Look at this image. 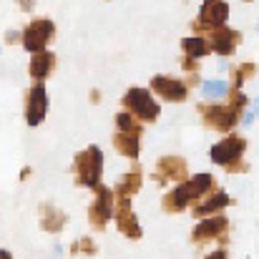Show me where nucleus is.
<instances>
[{"label":"nucleus","instance_id":"nucleus-3","mask_svg":"<svg viewBox=\"0 0 259 259\" xmlns=\"http://www.w3.org/2000/svg\"><path fill=\"white\" fill-rule=\"evenodd\" d=\"M199 116L204 118V123L214 131L229 134L237 123H239V111H234L229 103H201L199 106Z\"/></svg>","mask_w":259,"mask_h":259},{"label":"nucleus","instance_id":"nucleus-10","mask_svg":"<svg viewBox=\"0 0 259 259\" xmlns=\"http://www.w3.org/2000/svg\"><path fill=\"white\" fill-rule=\"evenodd\" d=\"M242 43V33L234 30V28H227V25H219V28H211L206 30V46L209 51L219 53V56H234L237 46Z\"/></svg>","mask_w":259,"mask_h":259},{"label":"nucleus","instance_id":"nucleus-1","mask_svg":"<svg viewBox=\"0 0 259 259\" xmlns=\"http://www.w3.org/2000/svg\"><path fill=\"white\" fill-rule=\"evenodd\" d=\"M103 174V151L98 146H86V151H78L73 159V179L78 186L96 189L101 184Z\"/></svg>","mask_w":259,"mask_h":259},{"label":"nucleus","instance_id":"nucleus-5","mask_svg":"<svg viewBox=\"0 0 259 259\" xmlns=\"http://www.w3.org/2000/svg\"><path fill=\"white\" fill-rule=\"evenodd\" d=\"M227 229H229V222H227L224 214L217 211V217H214V214L201 217L199 224H196L194 232H191V242H194V244H206V242H214V239H217V242L224 247V244H227Z\"/></svg>","mask_w":259,"mask_h":259},{"label":"nucleus","instance_id":"nucleus-17","mask_svg":"<svg viewBox=\"0 0 259 259\" xmlns=\"http://www.w3.org/2000/svg\"><path fill=\"white\" fill-rule=\"evenodd\" d=\"M141 186H144V171H141V166H134L126 176H121V179L116 181L113 196H134Z\"/></svg>","mask_w":259,"mask_h":259},{"label":"nucleus","instance_id":"nucleus-28","mask_svg":"<svg viewBox=\"0 0 259 259\" xmlns=\"http://www.w3.org/2000/svg\"><path fill=\"white\" fill-rule=\"evenodd\" d=\"M91 101L98 103V101H101V93H98V91H91Z\"/></svg>","mask_w":259,"mask_h":259},{"label":"nucleus","instance_id":"nucleus-4","mask_svg":"<svg viewBox=\"0 0 259 259\" xmlns=\"http://www.w3.org/2000/svg\"><path fill=\"white\" fill-rule=\"evenodd\" d=\"M56 38V25L51 18H35L30 25H25V30L20 33V43L25 51L38 53L46 51V46Z\"/></svg>","mask_w":259,"mask_h":259},{"label":"nucleus","instance_id":"nucleus-24","mask_svg":"<svg viewBox=\"0 0 259 259\" xmlns=\"http://www.w3.org/2000/svg\"><path fill=\"white\" fill-rule=\"evenodd\" d=\"M201 91H204L206 98H224L227 91H229V86H227L224 81H206V83L201 86Z\"/></svg>","mask_w":259,"mask_h":259},{"label":"nucleus","instance_id":"nucleus-7","mask_svg":"<svg viewBox=\"0 0 259 259\" xmlns=\"http://www.w3.org/2000/svg\"><path fill=\"white\" fill-rule=\"evenodd\" d=\"M93 191H96V196H93V201L88 206V222H91L93 229H106V224L113 219V201H116V196H113V189H106L101 184Z\"/></svg>","mask_w":259,"mask_h":259},{"label":"nucleus","instance_id":"nucleus-6","mask_svg":"<svg viewBox=\"0 0 259 259\" xmlns=\"http://www.w3.org/2000/svg\"><path fill=\"white\" fill-rule=\"evenodd\" d=\"M244 151H247V139L239 136V134H229V136H224L219 144L211 146V161L219 164V166H224V169H229L232 164L244 161V159H242Z\"/></svg>","mask_w":259,"mask_h":259},{"label":"nucleus","instance_id":"nucleus-23","mask_svg":"<svg viewBox=\"0 0 259 259\" xmlns=\"http://www.w3.org/2000/svg\"><path fill=\"white\" fill-rule=\"evenodd\" d=\"M254 63H242V66H237L234 71H232V86L234 88H239V86H244V81L247 78H252L254 76Z\"/></svg>","mask_w":259,"mask_h":259},{"label":"nucleus","instance_id":"nucleus-19","mask_svg":"<svg viewBox=\"0 0 259 259\" xmlns=\"http://www.w3.org/2000/svg\"><path fill=\"white\" fill-rule=\"evenodd\" d=\"M113 146H116V151H118L121 156H126V159H139V154H141L139 136H134V134L116 131V134H113Z\"/></svg>","mask_w":259,"mask_h":259},{"label":"nucleus","instance_id":"nucleus-21","mask_svg":"<svg viewBox=\"0 0 259 259\" xmlns=\"http://www.w3.org/2000/svg\"><path fill=\"white\" fill-rule=\"evenodd\" d=\"M164 211H169V214H179V211H184L186 209V204H191L189 201V196H186V191H184V186H176L171 189L166 196H164Z\"/></svg>","mask_w":259,"mask_h":259},{"label":"nucleus","instance_id":"nucleus-27","mask_svg":"<svg viewBox=\"0 0 259 259\" xmlns=\"http://www.w3.org/2000/svg\"><path fill=\"white\" fill-rule=\"evenodd\" d=\"M20 5V10H33L35 8V0H15Z\"/></svg>","mask_w":259,"mask_h":259},{"label":"nucleus","instance_id":"nucleus-13","mask_svg":"<svg viewBox=\"0 0 259 259\" xmlns=\"http://www.w3.org/2000/svg\"><path fill=\"white\" fill-rule=\"evenodd\" d=\"M151 91L156 96H161L164 101H171V103L186 101V96H189V86L184 81H176L171 76H161V73L151 78Z\"/></svg>","mask_w":259,"mask_h":259},{"label":"nucleus","instance_id":"nucleus-25","mask_svg":"<svg viewBox=\"0 0 259 259\" xmlns=\"http://www.w3.org/2000/svg\"><path fill=\"white\" fill-rule=\"evenodd\" d=\"M71 254L73 257H78V254H96V244H93V239H76L73 242V247H71Z\"/></svg>","mask_w":259,"mask_h":259},{"label":"nucleus","instance_id":"nucleus-20","mask_svg":"<svg viewBox=\"0 0 259 259\" xmlns=\"http://www.w3.org/2000/svg\"><path fill=\"white\" fill-rule=\"evenodd\" d=\"M181 51H184V56H189V58H194V61H199V58H204L206 53H211L209 46H206V38H204V35L184 38V40H181Z\"/></svg>","mask_w":259,"mask_h":259},{"label":"nucleus","instance_id":"nucleus-26","mask_svg":"<svg viewBox=\"0 0 259 259\" xmlns=\"http://www.w3.org/2000/svg\"><path fill=\"white\" fill-rule=\"evenodd\" d=\"M181 68H184L186 73H194V71H199L196 61H194V58H189V56H184V58H181Z\"/></svg>","mask_w":259,"mask_h":259},{"label":"nucleus","instance_id":"nucleus-18","mask_svg":"<svg viewBox=\"0 0 259 259\" xmlns=\"http://www.w3.org/2000/svg\"><path fill=\"white\" fill-rule=\"evenodd\" d=\"M66 222H68V217H66L61 209H56V206H51V204H43V206H40V229H43V232L56 234V232H61V229L66 227Z\"/></svg>","mask_w":259,"mask_h":259},{"label":"nucleus","instance_id":"nucleus-11","mask_svg":"<svg viewBox=\"0 0 259 259\" xmlns=\"http://www.w3.org/2000/svg\"><path fill=\"white\" fill-rule=\"evenodd\" d=\"M184 179H189V164L181 156H164V159H159L156 171L151 174V181L161 184V186H166V181L181 184Z\"/></svg>","mask_w":259,"mask_h":259},{"label":"nucleus","instance_id":"nucleus-15","mask_svg":"<svg viewBox=\"0 0 259 259\" xmlns=\"http://www.w3.org/2000/svg\"><path fill=\"white\" fill-rule=\"evenodd\" d=\"M214 176L211 174H196V176H191V179H184L181 181V186H184V191H186V196H189V201H196V199H201V196H206L209 191H214Z\"/></svg>","mask_w":259,"mask_h":259},{"label":"nucleus","instance_id":"nucleus-9","mask_svg":"<svg viewBox=\"0 0 259 259\" xmlns=\"http://www.w3.org/2000/svg\"><path fill=\"white\" fill-rule=\"evenodd\" d=\"M113 219H116V227L123 237L128 239H141V224L131 209V196H116L113 201Z\"/></svg>","mask_w":259,"mask_h":259},{"label":"nucleus","instance_id":"nucleus-2","mask_svg":"<svg viewBox=\"0 0 259 259\" xmlns=\"http://www.w3.org/2000/svg\"><path fill=\"white\" fill-rule=\"evenodd\" d=\"M121 103H123V111L134 113L141 123H154L161 113V106L154 101V96L146 88H128Z\"/></svg>","mask_w":259,"mask_h":259},{"label":"nucleus","instance_id":"nucleus-22","mask_svg":"<svg viewBox=\"0 0 259 259\" xmlns=\"http://www.w3.org/2000/svg\"><path fill=\"white\" fill-rule=\"evenodd\" d=\"M116 128L123 131V134H134V136H141L144 134V123L134 113H128V111L116 113Z\"/></svg>","mask_w":259,"mask_h":259},{"label":"nucleus","instance_id":"nucleus-14","mask_svg":"<svg viewBox=\"0 0 259 259\" xmlns=\"http://www.w3.org/2000/svg\"><path fill=\"white\" fill-rule=\"evenodd\" d=\"M53 71H56V56H53L51 51H38V53H33L28 73H30V78H33L35 83H43Z\"/></svg>","mask_w":259,"mask_h":259},{"label":"nucleus","instance_id":"nucleus-29","mask_svg":"<svg viewBox=\"0 0 259 259\" xmlns=\"http://www.w3.org/2000/svg\"><path fill=\"white\" fill-rule=\"evenodd\" d=\"M0 257H10V252H0Z\"/></svg>","mask_w":259,"mask_h":259},{"label":"nucleus","instance_id":"nucleus-8","mask_svg":"<svg viewBox=\"0 0 259 259\" xmlns=\"http://www.w3.org/2000/svg\"><path fill=\"white\" fill-rule=\"evenodd\" d=\"M227 18H229V5H227L224 0H204L199 18L191 20V30H194L196 35H201V33H206V30H211V28L224 25Z\"/></svg>","mask_w":259,"mask_h":259},{"label":"nucleus","instance_id":"nucleus-16","mask_svg":"<svg viewBox=\"0 0 259 259\" xmlns=\"http://www.w3.org/2000/svg\"><path fill=\"white\" fill-rule=\"evenodd\" d=\"M204 199V196H201ZM232 199H229V194H224V191H209V196L204 199V201H199L194 209H191V214L196 217V219H201V217H209V214H217V211H222L227 204H229Z\"/></svg>","mask_w":259,"mask_h":259},{"label":"nucleus","instance_id":"nucleus-12","mask_svg":"<svg viewBox=\"0 0 259 259\" xmlns=\"http://www.w3.org/2000/svg\"><path fill=\"white\" fill-rule=\"evenodd\" d=\"M46 113H48V93H46V86L35 83L25 96V121H28V126H38L46 118Z\"/></svg>","mask_w":259,"mask_h":259}]
</instances>
